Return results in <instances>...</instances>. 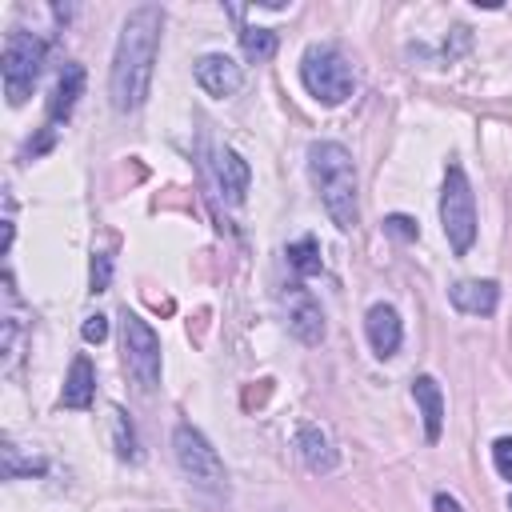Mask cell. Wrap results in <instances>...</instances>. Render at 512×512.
<instances>
[{"label":"cell","mask_w":512,"mask_h":512,"mask_svg":"<svg viewBox=\"0 0 512 512\" xmlns=\"http://www.w3.org/2000/svg\"><path fill=\"white\" fill-rule=\"evenodd\" d=\"M160 28H164L160 4H140L128 12L108 72V96L116 112H136L148 100L156 52H160Z\"/></svg>","instance_id":"6da1fadb"},{"label":"cell","mask_w":512,"mask_h":512,"mask_svg":"<svg viewBox=\"0 0 512 512\" xmlns=\"http://www.w3.org/2000/svg\"><path fill=\"white\" fill-rule=\"evenodd\" d=\"M308 176L320 192V204L328 212V220L340 232H352L360 220V204H356V164L352 152L336 140H312L308 144Z\"/></svg>","instance_id":"7a4b0ae2"},{"label":"cell","mask_w":512,"mask_h":512,"mask_svg":"<svg viewBox=\"0 0 512 512\" xmlns=\"http://www.w3.org/2000/svg\"><path fill=\"white\" fill-rule=\"evenodd\" d=\"M44 56H48V44L36 36V32H8L4 40V56H0V72H4V100L12 108H20L32 88H36V76L44 68Z\"/></svg>","instance_id":"3957f363"},{"label":"cell","mask_w":512,"mask_h":512,"mask_svg":"<svg viewBox=\"0 0 512 512\" xmlns=\"http://www.w3.org/2000/svg\"><path fill=\"white\" fill-rule=\"evenodd\" d=\"M440 224L448 236V248L456 256H464L476 240V196L468 184V172L460 164H448L444 172V188H440Z\"/></svg>","instance_id":"277c9868"},{"label":"cell","mask_w":512,"mask_h":512,"mask_svg":"<svg viewBox=\"0 0 512 512\" xmlns=\"http://www.w3.org/2000/svg\"><path fill=\"white\" fill-rule=\"evenodd\" d=\"M300 80L320 104H344L352 96V64L332 48V44H312L300 60Z\"/></svg>","instance_id":"5b68a950"},{"label":"cell","mask_w":512,"mask_h":512,"mask_svg":"<svg viewBox=\"0 0 512 512\" xmlns=\"http://www.w3.org/2000/svg\"><path fill=\"white\" fill-rule=\"evenodd\" d=\"M172 452H176L180 472H184L192 484H200V488H208V492H224V488H228L224 460L216 456V448L204 440L200 428L176 424V432H172Z\"/></svg>","instance_id":"8992f818"},{"label":"cell","mask_w":512,"mask_h":512,"mask_svg":"<svg viewBox=\"0 0 512 512\" xmlns=\"http://www.w3.org/2000/svg\"><path fill=\"white\" fill-rule=\"evenodd\" d=\"M120 348H124V364L136 376V384L144 392L160 388V336L148 328V320H140L136 312H120Z\"/></svg>","instance_id":"52a82bcc"},{"label":"cell","mask_w":512,"mask_h":512,"mask_svg":"<svg viewBox=\"0 0 512 512\" xmlns=\"http://www.w3.org/2000/svg\"><path fill=\"white\" fill-rule=\"evenodd\" d=\"M284 308H288V332H292L300 344H320V340H324V312H320L316 296H312L304 284H288Z\"/></svg>","instance_id":"ba28073f"},{"label":"cell","mask_w":512,"mask_h":512,"mask_svg":"<svg viewBox=\"0 0 512 512\" xmlns=\"http://www.w3.org/2000/svg\"><path fill=\"white\" fill-rule=\"evenodd\" d=\"M196 84H200L208 96L228 100V96L240 92L244 72H240V64H236L232 56H224V52H208V56L196 60Z\"/></svg>","instance_id":"9c48e42d"},{"label":"cell","mask_w":512,"mask_h":512,"mask_svg":"<svg viewBox=\"0 0 512 512\" xmlns=\"http://www.w3.org/2000/svg\"><path fill=\"white\" fill-rule=\"evenodd\" d=\"M364 332H368V344L380 360L396 356L400 352V340H404V324H400V312L392 304H372L368 316H364Z\"/></svg>","instance_id":"30bf717a"},{"label":"cell","mask_w":512,"mask_h":512,"mask_svg":"<svg viewBox=\"0 0 512 512\" xmlns=\"http://www.w3.org/2000/svg\"><path fill=\"white\" fill-rule=\"evenodd\" d=\"M80 92H84V68L80 64H64L60 76H56V84H52V96H48V120H44V128H60L72 116Z\"/></svg>","instance_id":"8fae6325"},{"label":"cell","mask_w":512,"mask_h":512,"mask_svg":"<svg viewBox=\"0 0 512 512\" xmlns=\"http://www.w3.org/2000/svg\"><path fill=\"white\" fill-rule=\"evenodd\" d=\"M448 300L464 316H492L500 304V284L496 280H456L448 288Z\"/></svg>","instance_id":"7c38bea8"},{"label":"cell","mask_w":512,"mask_h":512,"mask_svg":"<svg viewBox=\"0 0 512 512\" xmlns=\"http://www.w3.org/2000/svg\"><path fill=\"white\" fill-rule=\"evenodd\" d=\"M216 180H220V192H224V200H228V204H244V196H248V180H252V168H248V160H244L240 152L220 148V152H216Z\"/></svg>","instance_id":"4fadbf2b"},{"label":"cell","mask_w":512,"mask_h":512,"mask_svg":"<svg viewBox=\"0 0 512 512\" xmlns=\"http://www.w3.org/2000/svg\"><path fill=\"white\" fill-rule=\"evenodd\" d=\"M296 452H300V460H304L308 472H332L336 460H340L336 448H332V440L316 424H308V420L296 428Z\"/></svg>","instance_id":"5bb4252c"},{"label":"cell","mask_w":512,"mask_h":512,"mask_svg":"<svg viewBox=\"0 0 512 512\" xmlns=\"http://www.w3.org/2000/svg\"><path fill=\"white\" fill-rule=\"evenodd\" d=\"M412 396H416V408L424 416V436H428V444H436L440 428H444V392H440L436 376H416L412 380Z\"/></svg>","instance_id":"9a60e30c"},{"label":"cell","mask_w":512,"mask_h":512,"mask_svg":"<svg viewBox=\"0 0 512 512\" xmlns=\"http://www.w3.org/2000/svg\"><path fill=\"white\" fill-rule=\"evenodd\" d=\"M92 392H96V372H92V360L88 356H76L72 368H68V380H64V392H60V404L64 408H92Z\"/></svg>","instance_id":"2e32d148"},{"label":"cell","mask_w":512,"mask_h":512,"mask_svg":"<svg viewBox=\"0 0 512 512\" xmlns=\"http://www.w3.org/2000/svg\"><path fill=\"white\" fill-rule=\"evenodd\" d=\"M4 336H0V352H4V368H12L16 356V336H20V296H16V280L12 272H4Z\"/></svg>","instance_id":"e0dca14e"},{"label":"cell","mask_w":512,"mask_h":512,"mask_svg":"<svg viewBox=\"0 0 512 512\" xmlns=\"http://www.w3.org/2000/svg\"><path fill=\"white\" fill-rule=\"evenodd\" d=\"M276 32L272 28H256V24H248V28H240V52H244V60H252V64H264V60H272L276 56Z\"/></svg>","instance_id":"ac0fdd59"},{"label":"cell","mask_w":512,"mask_h":512,"mask_svg":"<svg viewBox=\"0 0 512 512\" xmlns=\"http://www.w3.org/2000/svg\"><path fill=\"white\" fill-rule=\"evenodd\" d=\"M288 264L296 276H316L320 272V244L312 236H300L288 244Z\"/></svg>","instance_id":"d6986e66"},{"label":"cell","mask_w":512,"mask_h":512,"mask_svg":"<svg viewBox=\"0 0 512 512\" xmlns=\"http://www.w3.org/2000/svg\"><path fill=\"white\" fill-rule=\"evenodd\" d=\"M112 436H116V456L136 460V432H132V420L124 416V408H112Z\"/></svg>","instance_id":"ffe728a7"},{"label":"cell","mask_w":512,"mask_h":512,"mask_svg":"<svg viewBox=\"0 0 512 512\" xmlns=\"http://www.w3.org/2000/svg\"><path fill=\"white\" fill-rule=\"evenodd\" d=\"M0 456H4V476H8V480H16L20 472H28V476H32V472H40V468H44L40 460H20V456H16V444H12V440H4Z\"/></svg>","instance_id":"44dd1931"},{"label":"cell","mask_w":512,"mask_h":512,"mask_svg":"<svg viewBox=\"0 0 512 512\" xmlns=\"http://www.w3.org/2000/svg\"><path fill=\"white\" fill-rule=\"evenodd\" d=\"M384 232H388V236H396V240H416V236H420L416 220H412V216H404V212L384 216Z\"/></svg>","instance_id":"7402d4cb"},{"label":"cell","mask_w":512,"mask_h":512,"mask_svg":"<svg viewBox=\"0 0 512 512\" xmlns=\"http://www.w3.org/2000/svg\"><path fill=\"white\" fill-rule=\"evenodd\" d=\"M88 280H92V292H104L108 288V280H112V256L108 252H96L92 256V276Z\"/></svg>","instance_id":"603a6c76"},{"label":"cell","mask_w":512,"mask_h":512,"mask_svg":"<svg viewBox=\"0 0 512 512\" xmlns=\"http://www.w3.org/2000/svg\"><path fill=\"white\" fill-rule=\"evenodd\" d=\"M492 464H496V472H500L504 480H512V436H500V440L492 444Z\"/></svg>","instance_id":"cb8c5ba5"},{"label":"cell","mask_w":512,"mask_h":512,"mask_svg":"<svg viewBox=\"0 0 512 512\" xmlns=\"http://www.w3.org/2000/svg\"><path fill=\"white\" fill-rule=\"evenodd\" d=\"M80 336H84L88 344L108 340V316H100V312H96V316H88V320H84V328H80Z\"/></svg>","instance_id":"d4e9b609"},{"label":"cell","mask_w":512,"mask_h":512,"mask_svg":"<svg viewBox=\"0 0 512 512\" xmlns=\"http://www.w3.org/2000/svg\"><path fill=\"white\" fill-rule=\"evenodd\" d=\"M432 508H436V512H464V508H460V504H456V500H452L448 492H436V500H432Z\"/></svg>","instance_id":"484cf974"},{"label":"cell","mask_w":512,"mask_h":512,"mask_svg":"<svg viewBox=\"0 0 512 512\" xmlns=\"http://www.w3.org/2000/svg\"><path fill=\"white\" fill-rule=\"evenodd\" d=\"M508 512H512V496H508Z\"/></svg>","instance_id":"4316f807"}]
</instances>
